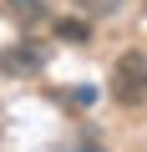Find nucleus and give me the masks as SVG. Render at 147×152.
Listing matches in <instances>:
<instances>
[{
  "label": "nucleus",
  "mask_w": 147,
  "mask_h": 152,
  "mask_svg": "<svg viewBox=\"0 0 147 152\" xmlns=\"http://www.w3.org/2000/svg\"><path fill=\"white\" fill-rule=\"evenodd\" d=\"M56 36L71 41V46H81V41H91V20H86V15H61V20H56Z\"/></svg>",
  "instance_id": "3"
},
{
  "label": "nucleus",
  "mask_w": 147,
  "mask_h": 152,
  "mask_svg": "<svg viewBox=\"0 0 147 152\" xmlns=\"http://www.w3.org/2000/svg\"><path fill=\"white\" fill-rule=\"evenodd\" d=\"M76 10L91 20V15H117L122 10V0H76Z\"/></svg>",
  "instance_id": "4"
},
{
  "label": "nucleus",
  "mask_w": 147,
  "mask_h": 152,
  "mask_svg": "<svg viewBox=\"0 0 147 152\" xmlns=\"http://www.w3.org/2000/svg\"><path fill=\"white\" fill-rule=\"evenodd\" d=\"M15 10H41V0H10Z\"/></svg>",
  "instance_id": "5"
},
{
  "label": "nucleus",
  "mask_w": 147,
  "mask_h": 152,
  "mask_svg": "<svg viewBox=\"0 0 147 152\" xmlns=\"http://www.w3.org/2000/svg\"><path fill=\"white\" fill-rule=\"evenodd\" d=\"M112 96L122 107H142L147 102V56L142 51H122L112 66Z\"/></svg>",
  "instance_id": "1"
},
{
  "label": "nucleus",
  "mask_w": 147,
  "mask_h": 152,
  "mask_svg": "<svg viewBox=\"0 0 147 152\" xmlns=\"http://www.w3.org/2000/svg\"><path fill=\"white\" fill-rule=\"evenodd\" d=\"M36 66H41V51H36V46H15V51H5V56H0V71H10V76L36 71Z\"/></svg>",
  "instance_id": "2"
}]
</instances>
